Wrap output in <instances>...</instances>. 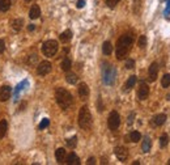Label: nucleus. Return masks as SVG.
<instances>
[{"label":"nucleus","instance_id":"1","mask_svg":"<svg viewBox=\"0 0 170 165\" xmlns=\"http://www.w3.org/2000/svg\"><path fill=\"white\" fill-rule=\"evenodd\" d=\"M134 43V36L131 33L123 34L116 42V47H115V55L118 60H123L126 56L128 55L131 46Z\"/></svg>","mask_w":170,"mask_h":165},{"label":"nucleus","instance_id":"2","mask_svg":"<svg viewBox=\"0 0 170 165\" xmlns=\"http://www.w3.org/2000/svg\"><path fill=\"white\" fill-rule=\"evenodd\" d=\"M55 98H56V102H58V105L62 107L63 110L69 109V106H71L72 102H73L72 94L69 93L67 89L62 88V86L55 90Z\"/></svg>","mask_w":170,"mask_h":165},{"label":"nucleus","instance_id":"3","mask_svg":"<svg viewBox=\"0 0 170 165\" xmlns=\"http://www.w3.org/2000/svg\"><path fill=\"white\" fill-rule=\"evenodd\" d=\"M92 123H93V119H92V114L89 111L88 106H82L80 111H78V126L82 130H89L92 127Z\"/></svg>","mask_w":170,"mask_h":165},{"label":"nucleus","instance_id":"4","mask_svg":"<svg viewBox=\"0 0 170 165\" xmlns=\"http://www.w3.org/2000/svg\"><path fill=\"white\" fill-rule=\"evenodd\" d=\"M106 67L102 68V76H103V82L106 85H113L115 82V76H116V71L115 68L110 66V64H105Z\"/></svg>","mask_w":170,"mask_h":165},{"label":"nucleus","instance_id":"5","mask_svg":"<svg viewBox=\"0 0 170 165\" xmlns=\"http://www.w3.org/2000/svg\"><path fill=\"white\" fill-rule=\"evenodd\" d=\"M58 49H59V45L55 40H49L42 45V53L45 56H47V58L54 56L56 53H58Z\"/></svg>","mask_w":170,"mask_h":165},{"label":"nucleus","instance_id":"6","mask_svg":"<svg viewBox=\"0 0 170 165\" xmlns=\"http://www.w3.org/2000/svg\"><path fill=\"white\" fill-rule=\"evenodd\" d=\"M119 125H120V115L118 114V111H111L109 118H107L109 128H110L111 131H115V130H118V127H119Z\"/></svg>","mask_w":170,"mask_h":165},{"label":"nucleus","instance_id":"7","mask_svg":"<svg viewBox=\"0 0 170 165\" xmlns=\"http://www.w3.org/2000/svg\"><path fill=\"white\" fill-rule=\"evenodd\" d=\"M51 68H52V64L50 62H47V60H43V62H41L38 64L37 73L39 76H46V75H49V73L51 72Z\"/></svg>","mask_w":170,"mask_h":165},{"label":"nucleus","instance_id":"8","mask_svg":"<svg viewBox=\"0 0 170 165\" xmlns=\"http://www.w3.org/2000/svg\"><path fill=\"white\" fill-rule=\"evenodd\" d=\"M114 153L116 156V159L119 160V161H122V163H124L126 160L128 159V151H127L126 147H122V146L115 147V148H114Z\"/></svg>","mask_w":170,"mask_h":165},{"label":"nucleus","instance_id":"9","mask_svg":"<svg viewBox=\"0 0 170 165\" xmlns=\"http://www.w3.org/2000/svg\"><path fill=\"white\" fill-rule=\"evenodd\" d=\"M148 96H149V86H148L147 82L141 81L140 85H139V89H137V97H139V100L144 101V100L148 98Z\"/></svg>","mask_w":170,"mask_h":165},{"label":"nucleus","instance_id":"10","mask_svg":"<svg viewBox=\"0 0 170 165\" xmlns=\"http://www.w3.org/2000/svg\"><path fill=\"white\" fill-rule=\"evenodd\" d=\"M11 93H12V88L9 85H3L0 88V101L5 102L11 98Z\"/></svg>","mask_w":170,"mask_h":165},{"label":"nucleus","instance_id":"11","mask_svg":"<svg viewBox=\"0 0 170 165\" xmlns=\"http://www.w3.org/2000/svg\"><path fill=\"white\" fill-rule=\"evenodd\" d=\"M157 75H158V64L156 62L152 63L148 69V77H149V81H154L157 79Z\"/></svg>","mask_w":170,"mask_h":165},{"label":"nucleus","instance_id":"12","mask_svg":"<svg viewBox=\"0 0 170 165\" xmlns=\"http://www.w3.org/2000/svg\"><path fill=\"white\" fill-rule=\"evenodd\" d=\"M68 165H80V159H78V156L75 153V152H71L67 157H65V161Z\"/></svg>","mask_w":170,"mask_h":165},{"label":"nucleus","instance_id":"13","mask_svg":"<svg viewBox=\"0 0 170 165\" xmlns=\"http://www.w3.org/2000/svg\"><path fill=\"white\" fill-rule=\"evenodd\" d=\"M65 157H67V152H65L64 148H58L55 151V159H56V161H58L59 164L64 163Z\"/></svg>","mask_w":170,"mask_h":165},{"label":"nucleus","instance_id":"14","mask_svg":"<svg viewBox=\"0 0 170 165\" xmlns=\"http://www.w3.org/2000/svg\"><path fill=\"white\" fill-rule=\"evenodd\" d=\"M78 94H80L81 98H86L89 96V86L85 84V82H80L78 84Z\"/></svg>","mask_w":170,"mask_h":165},{"label":"nucleus","instance_id":"15","mask_svg":"<svg viewBox=\"0 0 170 165\" xmlns=\"http://www.w3.org/2000/svg\"><path fill=\"white\" fill-rule=\"evenodd\" d=\"M166 122V114H157L152 119V125L153 126H162Z\"/></svg>","mask_w":170,"mask_h":165},{"label":"nucleus","instance_id":"16","mask_svg":"<svg viewBox=\"0 0 170 165\" xmlns=\"http://www.w3.org/2000/svg\"><path fill=\"white\" fill-rule=\"evenodd\" d=\"M39 16H41V8H39V5H37V4H34L29 11V17L32 20H36Z\"/></svg>","mask_w":170,"mask_h":165},{"label":"nucleus","instance_id":"17","mask_svg":"<svg viewBox=\"0 0 170 165\" xmlns=\"http://www.w3.org/2000/svg\"><path fill=\"white\" fill-rule=\"evenodd\" d=\"M72 36H73V34H72V30L67 29V30H64V32L59 36V40L62 41L63 43H67V42H69V41L72 40Z\"/></svg>","mask_w":170,"mask_h":165},{"label":"nucleus","instance_id":"18","mask_svg":"<svg viewBox=\"0 0 170 165\" xmlns=\"http://www.w3.org/2000/svg\"><path fill=\"white\" fill-rule=\"evenodd\" d=\"M24 28V20L23 19H16L12 21V29L15 30V32H21V29Z\"/></svg>","mask_w":170,"mask_h":165},{"label":"nucleus","instance_id":"19","mask_svg":"<svg viewBox=\"0 0 170 165\" xmlns=\"http://www.w3.org/2000/svg\"><path fill=\"white\" fill-rule=\"evenodd\" d=\"M126 139H127V142L137 143V142L141 139V134L139 132V131H132V132H130V134H128V136L126 138Z\"/></svg>","mask_w":170,"mask_h":165},{"label":"nucleus","instance_id":"20","mask_svg":"<svg viewBox=\"0 0 170 165\" xmlns=\"http://www.w3.org/2000/svg\"><path fill=\"white\" fill-rule=\"evenodd\" d=\"M151 148H152V140H151V138L145 136L143 140V144H141V149L144 153H148V152L151 151Z\"/></svg>","mask_w":170,"mask_h":165},{"label":"nucleus","instance_id":"21","mask_svg":"<svg viewBox=\"0 0 170 165\" xmlns=\"http://www.w3.org/2000/svg\"><path fill=\"white\" fill-rule=\"evenodd\" d=\"M136 80H137V77L132 75V76H130L128 77V80L126 81V84H124V90H130V89H132L135 84H136Z\"/></svg>","mask_w":170,"mask_h":165},{"label":"nucleus","instance_id":"22","mask_svg":"<svg viewBox=\"0 0 170 165\" xmlns=\"http://www.w3.org/2000/svg\"><path fill=\"white\" fill-rule=\"evenodd\" d=\"M102 53L105 55H111L113 53V45H111V42H103V45H102Z\"/></svg>","mask_w":170,"mask_h":165},{"label":"nucleus","instance_id":"23","mask_svg":"<svg viewBox=\"0 0 170 165\" xmlns=\"http://www.w3.org/2000/svg\"><path fill=\"white\" fill-rule=\"evenodd\" d=\"M7 130H8V122L5 119L0 121V139H3L4 136H5Z\"/></svg>","mask_w":170,"mask_h":165},{"label":"nucleus","instance_id":"24","mask_svg":"<svg viewBox=\"0 0 170 165\" xmlns=\"http://www.w3.org/2000/svg\"><path fill=\"white\" fill-rule=\"evenodd\" d=\"M77 79H78V77H77L76 73L68 72L67 75H65V81H67L68 84H72V85H73V84H76V82H77Z\"/></svg>","mask_w":170,"mask_h":165},{"label":"nucleus","instance_id":"25","mask_svg":"<svg viewBox=\"0 0 170 165\" xmlns=\"http://www.w3.org/2000/svg\"><path fill=\"white\" fill-rule=\"evenodd\" d=\"M11 4H12V0H0V11L2 12L9 11Z\"/></svg>","mask_w":170,"mask_h":165},{"label":"nucleus","instance_id":"26","mask_svg":"<svg viewBox=\"0 0 170 165\" xmlns=\"http://www.w3.org/2000/svg\"><path fill=\"white\" fill-rule=\"evenodd\" d=\"M60 67H62L63 71L68 72L69 69H71V67H72V62H71V59H69V58H64V59H63V62H62V64H60Z\"/></svg>","mask_w":170,"mask_h":165},{"label":"nucleus","instance_id":"27","mask_svg":"<svg viewBox=\"0 0 170 165\" xmlns=\"http://www.w3.org/2000/svg\"><path fill=\"white\" fill-rule=\"evenodd\" d=\"M168 143H169V136H168V134H162L160 138V147L161 148H165V147L168 146Z\"/></svg>","mask_w":170,"mask_h":165},{"label":"nucleus","instance_id":"28","mask_svg":"<svg viewBox=\"0 0 170 165\" xmlns=\"http://www.w3.org/2000/svg\"><path fill=\"white\" fill-rule=\"evenodd\" d=\"M161 85H162V88H169V85H170V75L169 73H165V75L162 76Z\"/></svg>","mask_w":170,"mask_h":165},{"label":"nucleus","instance_id":"29","mask_svg":"<svg viewBox=\"0 0 170 165\" xmlns=\"http://www.w3.org/2000/svg\"><path fill=\"white\" fill-rule=\"evenodd\" d=\"M76 144H77V136H72V138L67 139V146L69 147V148L73 149L76 147Z\"/></svg>","mask_w":170,"mask_h":165},{"label":"nucleus","instance_id":"30","mask_svg":"<svg viewBox=\"0 0 170 165\" xmlns=\"http://www.w3.org/2000/svg\"><path fill=\"white\" fill-rule=\"evenodd\" d=\"M137 45L140 49H144V47L147 46V37L145 36H140V38H139V41H137Z\"/></svg>","mask_w":170,"mask_h":165},{"label":"nucleus","instance_id":"31","mask_svg":"<svg viewBox=\"0 0 170 165\" xmlns=\"http://www.w3.org/2000/svg\"><path fill=\"white\" fill-rule=\"evenodd\" d=\"M49 125H50V119H49V118H43L42 122L39 123L38 127H39V130H43V128H46Z\"/></svg>","mask_w":170,"mask_h":165},{"label":"nucleus","instance_id":"32","mask_svg":"<svg viewBox=\"0 0 170 165\" xmlns=\"http://www.w3.org/2000/svg\"><path fill=\"white\" fill-rule=\"evenodd\" d=\"M119 2H120V0H106V5L113 9V8H115V7H116V4L119 3Z\"/></svg>","mask_w":170,"mask_h":165},{"label":"nucleus","instance_id":"33","mask_svg":"<svg viewBox=\"0 0 170 165\" xmlns=\"http://www.w3.org/2000/svg\"><path fill=\"white\" fill-rule=\"evenodd\" d=\"M140 5H141V4H140V0H135V2H134V12H135V13H139V12H140Z\"/></svg>","mask_w":170,"mask_h":165},{"label":"nucleus","instance_id":"34","mask_svg":"<svg viewBox=\"0 0 170 165\" xmlns=\"http://www.w3.org/2000/svg\"><path fill=\"white\" fill-rule=\"evenodd\" d=\"M135 67V60L134 59H127L126 60V68L127 69H132Z\"/></svg>","mask_w":170,"mask_h":165},{"label":"nucleus","instance_id":"35","mask_svg":"<svg viewBox=\"0 0 170 165\" xmlns=\"http://www.w3.org/2000/svg\"><path fill=\"white\" fill-rule=\"evenodd\" d=\"M37 60H38V56L37 55H30V58H29V60H28V63L29 64H32V66H34V64L37 63Z\"/></svg>","mask_w":170,"mask_h":165},{"label":"nucleus","instance_id":"36","mask_svg":"<svg viewBox=\"0 0 170 165\" xmlns=\"http://www.w3.org/2000/svg\"><path fill=\"white\" fill-rule=\"evenodd\" d=\"M85 0H77V3H76V8H78V9H81V8H84L85 7Z\"/></svg>","mask_w":170,"mask_h":165},{"label":"nucleus","instance_id":"37","mask_svg":"<svg viewBox=\"0 0 170 165\" xmlns=\"http://www.w3.org/2000/svg\"><path fill=\"white\" fill-rule=\"evenodd\" d=\"M4 50H5V42H4V40L0 38V54H3Z\"/></svg>","mask_w":170,"mask_h":165},{"label":"nucleus","instance_id":"38","mask_svg":"<svg viewBox=\"0 0 170 165\" xmlns=\"http://www.w3.org/2000/svg\"><path fill=\"white\" fill-rule=\"evenodd\" d=\"M134 118H135V113H131V114L128 115L127 123H128V125H132V123H134Z\"/></svg>","mask_w":170,"mask_h":165},{"label":"nucleus","instance_id":"39","mask_svg":"<svg viewBox=\"0 0 170 165\" xmlns=\"http://www.w3.org/2000/svg\"><path fill=\"white\" fill-rule=\"evenodd\" d=\"M86 164H88V165L95 164V159H94V157H89V159H88V161H86Z\"/></svg>","mask_w":170,"mask_h":165},{"label":"nucleus","instance_id":"40","mask_svg":"<svg viewBox=\"0 0 170 165\" xmlns=\"http://www.w3.org/2000/svg\"><path fill=\"white\" fill-rule=\"evenodd\" d=\"M103 110V106L101 104V97H98V111H102Z\"/></svg>","mask_w":170,"mask_h":165},{"label":"nucleus","instance_id":"41","mask_svg":"<svg viewBox=\"0 0 170 165\" xmlns=\"http://www.w3.org/2000/svg\"><path fill=\"white\" fill-rule=\"evenodd\" d=\"M170 13V0H168V8L165 9V15H169Z\"/></svg>","mask_w":170,"mask_h":165},{"label":"nucleus","instance_id":"42","mask_svg":"<svg viewBox=\"0 0 170 165\" xmlns=\"http://www.w3.org/2000/svg\"><path fill=\"white\" fill-rule=\"evenodd\" d=\"M34 29H36V25H33V24H30L29 26H28V30H29V32H33Z\"/></svg>","mask_w":170,"mask_h":165},{"label":"nucleus","instance_id":"43","mask_svg":"<svg viewBox=\"0 0 170 165\" xmlns=\"http://www.w3.org/2000/svg\"><path fill=\"white\" fill-rule=\"evenodd\" d=\"M166 100H168V101H170V93H169L168 96H166Z\"/></svg>","mask_w":170,"mask_h":165},{"label":"nucleus","instance_id":"44","mask_svg":"<svg viewBox=\"0 0 170 165\" xmlns=\"http://www.w3.org/2000/svg\"><path fill=\"white\" fill-rule=\"evenodd\" d=\"M168 165H170V160H169V161H168Z\"/></svg>","mask_w":170,"mask_h":165},{"label":"nucleus","instance_id":"45","mask_svg":"<svg viewBox=\"0 0 170 165\" xmlns=\"http://www.w3.org/2000/svg\"><path fill=\"white\" fill-rule=\"evenodd\" d=\"M25 2H32V0H25Z\"/></svg>","mask_w":170,"mask_h":165}]
</instances>
